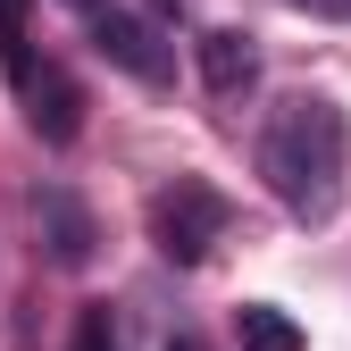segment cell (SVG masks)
I'll use <instances>...</instances> for the list:
<instances>
[{
  "label": "cell",
  "instance_id": "obj_1",
  "mask_svg": "<svg viewBox=\"0 0 351 351\" xmlns=\"http://www.w3.org/2000/svg\"><path fill=\"white\" fill-rule=\"evenodd\" d=\"M259 184L285 201L293 226H326L351 193V117L326 93H285L259 117Z\"/></svg>",
  "mask_w": 351,
  "mask_h": 351
},
{
  "label": "cell",
  "instance_id": "obj_2",
  "mask_svg": "<svg viewBox=\"0 0 351 351\" xmlns=\"http://www.w3.org/2000/svg\"><path fill=\"white\" fill-rule=\"evenodd\" d=\"M226 226H234V201L217 193L209 176H176V184L151 193V243L176 268H201L209 243H226Z\"/></svg>",
  "mask_w": 351,
  "mask_h": 351
},
{
  "label": "cell",
  "instance_id": "obj_3",
  "mask_svg": "<svg viewBox=\"0 0 351 351\" xmlns=\"http://www.w3.org/2000/svg\"><path fill=\"white\" fill-rule=\"evenodd\" d=\"M9 84H17V101H25V125L42 143H75V125H84V93H75V75L59 59H9Z\"/></svg>",
  "mask_w": 351,
  "mask_h": 351
},
{
  "label": "cell",
  "instance_id": "obj_4",
  "mask_svg": "<svg viewBox=\"0 0 351 351\" xmlns=\"http://www.w3.org/2000/svg\"><path fill=\"white\" fill-rule=\"evenodd\" d=\"M84 25H93V51H101L109 67H125L134 84H167V75H176V51H167L159 17H134V9H101V17H84Z\"/></svg>",
  "mask_w": 351,
  "mask_h": 351
},
{
  "label": "cell",
  "instance_id": "obj_5",
  "mask_svg": "<svg viewBox=\"0 0 351 351\" xmlns=\"http://www.w3.org/2000/svg\"><path fill=\"white\" fill-rule=\"evenodd\" d=\"M34 234L51 251V268H93L101 226H93V209L75 201V184H34Z\"/></svg>",
  "mask_w": 351,
  "mask_h": 351
},
{
  "label": "cell",
  "instance_id": "obj_6",
  "mask_svg": "<svg viewBox=\"0 0 351 351\" xmlns=\"http://www.w3.org/2000/svg\"><path fill=\"white\" fill-rule=\"evenodd\" d=\"M193 59H201V84H209L217 101H234V93L259 84V42H251L243 25H209V34L193 42Z\"/></svg>",
  "mask_w": 351,
  "mask_h": 351
},
{
  "label": "cell",
  "instance_id": "obj_7",
  "mask_svg": "<svg viewBox=\"0 0 351 351\" xmlns=\"http://www.w3.org/2000/svg\"><path fill=\"white\" fill-rule=\"evenodd\" d=\"M234 335H243V351H301V326L276 310V301H243V310H234Z\"/></svg>",
  "mask_w": 351,
  "mask_h": 351
},
{
  "label": "cell",
  "instance_id": "obj_8",
  "mask_svg": "<svg viewBox=\"0 0 351 351\" xmlns=\"http://www.w3.org/2000/svg\"><path fill=\"white\" fill-rule=\"evenodd\" d=\"M67 351H125V335H117V318H109V301L75 310V335H67Z\"/></svg>",
  "mask_w": 351,
  "mask_h": 351
},
{
  "label": "cell",
  "instance_id": "obj_9",
  "mask_svg": "<svg viewBox=\"0 0 351 351\" xmlns=\"http://www.w3.org/2000/svg\"><path fill=\"white\" fill-rule=\"evenodd\" d=\"M0 59H25V0H0Z\"/></svg>",
  "mask_w": 351,
  "mask_h": 351
},
{
  "label": "cell",
  "instance_id": "obj_10",
  "mask_svg": "<svg viewBox=\"0 0 351 351\" xmlns=\"http://www.w3.org/2000/svg\"><path fill=\"white\" fill-rule=\"evenodd\" d=\"M167 351H209V343H201V335H176V343H167Z\"/></svg>",
  "mask_w": 351,
  "mask_h": 351
},
{
  "label": "cell",
  "instance_id": "obj_11",
  "mask_svg": "<svg viewBox=\"0 0 351 351\" xmlns=\"http://www.w3.org/2000/svg\"><path fill=\"white\" fill-rule=\"evenodd\" d=\"M67 9H84V17H101V9H109V0H67Z\"/></svg>",
  "mask_w": 351,
  "mask_h": 351
},
{
  "label": "cell",
  "instance_id": "obj_12",
  "mask_svg": "<svg viewBox=\"0 0 351 351\" xmlns=\"http://www.w3.org/2000/svg\"><path fill=\"white\" fill-rule=\"evenodd\" d=\"M151 9H159V17H176V9H184V0H151Z\"/></svg>",
  "mask_w": 351,
  "mask_h": 351
},
{
  "label": "cell",
  "instance_id": "obj_13",
  "mask_svg": "<svg viewBox=\"0 0 351 351\" xmlns=\"http://www.w3.org/2000/svg\"><path fill=\"white\" fill-rule=\"evenodd\" d=\"M326 9H335V17H351V0H326Z\"/></svg>",
  "mask_w": 351,
  "mask_h": 351
}]
</instances>
